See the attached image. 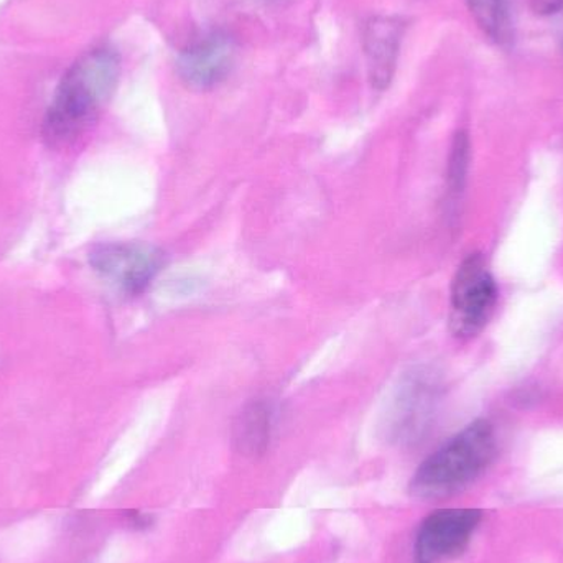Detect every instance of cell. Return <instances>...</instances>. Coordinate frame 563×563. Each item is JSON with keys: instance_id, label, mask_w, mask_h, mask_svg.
I'll return each instance as SVG.
<instances>
[{"instance_id": "cell-1", "label": "cell", "mask_w": 563, "mask_h": 563, "mask_svg": "<svg viewBox=\"0 0 563 563\" xmlns=\"http://www.w3.org/2000/svg\"><path fill=\"white\" fill-rule=\"evenodd\" d=\"M121 56L111 46H96L63 75L43 121L49 147L75 144L98 121L118 88Z\"/></svg>"}, {"instance_id": "cell-2", "label": "cell", "mask_w": 563, "mask_h": 563, "mask_svg": "<svg viewBox=\"0 0 563 563\" xmlns=\"http://www.w3.org/2000/svg\"><path fill=\"white\" fill-rule=\"evenodd\" d=\"M496 452L492 423L475 420L423 460L410 479V496L419 501H442L465 492L492 466Z\"/></svg>"}, {"instance_id": "cell-3", "label": "cell", "mask_w": 563, "mask_h": 563, "mask_svg": "<svg viewBox=\"0 0 563 563\" xmlns=\"http://www.w3.org/2000/svg\"><path fill=\"white\" fill-rule=\"evenodd\" d=\"M498 301V287L488 264L479 254H472L456 271L452 284V317L455 336L473 338L488 324Z\"/></svg>"}, {"instance_id": "cell-4", "label": "cell", "mask_w": 563, "mask_h": 563, "mask_svg": "<svg viewBox=\"0 0 563 563\" xmlns=\"http://www.w3.org/2000/svg\"><path fill=\"white\" fill-rule=\"evenodd\" d=\"M483 521L478 509H440L423 519L413 541V563H443L460 558Z\"/></svg>"}, {"instance_id": "cell-5", "label": "cell", "mask_w": 563, "mask_h": 563, "mask_svg": "<svg viewBox=\"0 0 563 563\" xmlns=\"http://www.w3.org/2000/svg\"><path fill=\"white\" fill-rule=\"evenodd\" d=\"M96 273L129 294H141L165 266V254L144 243L99 244L89 253Z\"/></svg>"}, {"instance_id": "cell-6", "label": "cell", "mask_w": 563, "mask_h": 563, "mask_svg": "<svg viewBox=\"0 0 563 563\" xmlns=\"http://www.w3.org/2000/svg\"><path fill=\"white\" fill-rule=\"evenodd\" d=\"M238 43L231 33L213 30L181 49L178 78L187 88L208 91L227 81L236 65Z\"/></svg>"}, {"instance_id": "cell-7", "label": "cell", "mask_w": 563, "mask_h": 563, "mask_svg": "<svg viewBox=\"0 0 563 563\" xmlns=\"http://www.w3.org/2000/svg\"><path fill=\"white\" fill-rule=\"evenodd\" d=\"M404 23L396 16H374L366 23L364 55L371 85L377 91L389 88L396 75Z\"/></svg>"}, {"instance_id": "cell-8", "label": "cell", "mask_w": 563, "mask_h": 563, "mask_svg": "<svg viewBox=\"0 0 563 563\" xmlns=\"http://www.w3.org/2000/svg\"><path fill=\"white\" fill-rule=\"evenodd\" d=\"M475 22L486 36L503 48L515 43L516 25L511 0H465Z\"/></svg>"}, {"instance_id": "cell-9", "label": "cell", "mask_w": 563, "mask_h": 563, "mask_svg": "<svg viewBox=\"0 0 563 563\" xmlns=\"http://www.w3.org/2000/svg\"><path fill=\"white\" fill-rule=\"evenodd\" d=\"M274 412L269 404H253L244 410L234 430V443L244 455L260 456L266 452L273 437Z\"/></svg>"}, {"instance_id": "cell-10", "label": "cell", "mask_w": 563, "mask_h": 563, "mask_svg": "<svg viewBox=\"0 0 563 563\" xmlns=\"http://www.w3.org/2000/svg\"><path fill=\"white\" fill-rule=\"evenodd\" d=\"M470 141L465 132L456 134L453 141L452 155H450L449 180L453 190H460L465 181L466 168H468Z\"/></svg>"}, {"instance_id": "cell-11", "label": "cell", "mask_w": 563, "mask_h": 563, "mask_svg": "<svg viewBox=\"0 0 563 563\" xmlns=\"http://www.w3.org/2000/svg\"><path fill=\"white\" fill-rule=\"evenodd\" d=\"M125 522L135 531H148L154 526L155 518L148 512L128 511L125 512Z\"/></svg>"}, {"instance_id": "cell-12", "label": "cell", "mask_w": 563, "mask_h": 563, "mask_svg": "<svg viewBox=\"0 0 563 563\" xmlns=\"http://www.w3.org/2000/svg\"><path fill=\"white\" fill-rule=\"evenodd\" d=\"M532 9L539 15H554L563 12V0H532Z\"/></svg>"}]
</instances>
